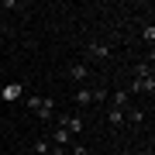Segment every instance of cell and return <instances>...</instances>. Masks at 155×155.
<instances>
[{
  "label": "cell",
  "instance_id": "obj_1",
  "mask_svg": "<svg viewBox=\"0 0 155 155\" xmlns=\"http://www.w3.org/2000/svg\"><path fill=\"white\" fill-rule=\"evenodd\" d=\"M21 93H24V86H21V83H7L4 90H0V97H4L7 104H11V100H17V97H21Z\"/></svg>",
  "mask_w": 155,
  "mask_h": 155
},
{
  "label": "cell",
  "instance_id": "obj_2",
  "mask_svg": "<svg viewBox=\"0 0 155 155\" xmlns=\"http://www.w3.org/2000/svg\"><path fill=\"white\" fill-rule=\"evenodd\" d=\"M62 127H66L72 138H76V134L83 131V117H79V114H72V117H66V124H62Z\"/></svg>",
  "mask_w": 155,
  "mask_h": 155
},
{
  "label": "cell",
  "instance_id": "obj_3",
  "mask_svg": "<svg viewBox=\"0 0 155 155\" xmlns=\"http://www.w3.org/2000/svg\"><path fill=\"white\" fill-rule=\"evenodd\" d=\"M52 141H55L59 148H69V145H72V134L66 131V127H55V134H52Z\"/></svg>",
  "mask_w": 155,
  "mask_h": 155
},
{
  "label": "cell",
  "instance_id": "obj_4",
  "mask_svg": "<svg viewBox=\"0 0 155 155\" xmlns=\"http://www.w3.org/2000/svg\"><path fill=\"white\" fill-rule=\"evenodd\" d=\"M76 104H79V107H86V104H93V90H86V86H79V90H76Z\"/></svg>",
  "mask_w": 155,
  "mask_h": 155
},
{
  "label": "cell",
  "instance_id": "obj_5",
  "mask_svg": "<svg viewBox=\"0 0 155 155\" xmlns=\"http://www.w3.org/2000/svg\"><path fill=\"white\" fill-rule=\"evenodd\" d=\"M52 110H55V107H52V100H41V107H38V117H41V121H52Z\"/></svg>",
  "mask_w": 155,
  "mask_h": 155
},
{
  "label": "cell",
  "instance_id": "obj_6",
  "mask_svg": "<svg viewBox=\"0 0 155 155\" xmlns=\"http://www.w3.org/2000/svg\"><path fill=\"white\" fill-rule=\"evenodd\" d=\"M90 52H93L97 59H107V55H110V48H107V45H100V41H93V45H90Z\"/></svg>",
  "mask_w": 155,
  "mask_h": 155
},
{
  "label": "cell",
  "instance_id": "obj_7",
  "mask_svg": "<svg viewBox=\"0 0 155 155\" xmlns=\"http://www.w3.org/2000/svg\"><path fill=\"white\" fill-rule=\"evenodd\" d=\"M69 76H72V79H86V66H79V62H76V66L69 69Z\"/></svg>",
  "mask_w": 155,
  "mask_h": 155
},
{
  "label": "cell",
  "instance_id": "obj_8",
  "mask_svg": "<svg viewBox=\"0 0 155 155\" xmlns=\"http://www.w3.org/2000/svg\"><path fill=\"white\" fill-rule=\"evenodd\" d=\"M107 121H110V124H117V127H121V124H124V114H121V110H114V107H110V114H107Z\"/></svg>",
  "mask_w": 155,
  "mask_h": 155
},
{
  "label": "cell",
  "instance_id": "obj_9",
  "mask_svg": "<svg viewBox=\"0 0 155 155\" xmlns=\"http://www.w3.org/2000/svg\"><path fill=\"white\" fill-rule=\"evenodd\" d=\"M69 148H72V155H86V148H83V145H79V141H72Z\"/></svg>",
  "mask_w": 155,
  "mask_h": 155
},
{
  "label": "cell",
  "instance_id": "obj_10",
  "mask_svg": "<svg viewBox=\"0 0 155 155\" xmlns=\"http://www.w3.org/2000/svg\"><path fill=\"white\" fill-rule=\"evenodd\" d=\"M21 155H31V152H21Z\"/></svg>",
  "mask_w": 155,
  "mask_h": 155
}]
</instances>
